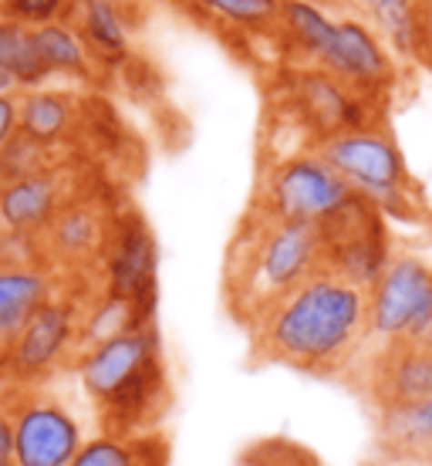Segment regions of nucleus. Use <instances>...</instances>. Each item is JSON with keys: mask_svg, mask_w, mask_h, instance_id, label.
Wrapping results in <instances>:
<instances>
[{"mask_svg": "<svg viewBox=\"0 0 432 466\" xmlns=\"http://www.w3.org/2000/svg\"><path fill=\"white\" fill-rule=\"evenodd\" d=\"M21 132V95H0V152Z\"/></svg>", "mask_w": 432, "mask_h": 466, "instance_id": "nucleus-28", "label": "nucleus"}, {"mask_svg": "<svg viewBox=\"0 0 432 466\" xmlns=\"http://www.w3.org/2000/svg\"><path fill=\"white\" fill-rule=\"evenodd\" d=\"M65 274L51 264L41 268H17L0 264V349H7L24 325L65 288Z\"/></svg>", "mask_w": 432, "mask_h": 466, "instance_id": "nucleus-16", "label": "nucleus"}, {"mask_svg": "<svg viewBox=\"0 0 432 466\" xmlns=\"http://www.w3.org/2000/svg\"><path fill=\"white\" fill-rule=\"evenodd\" d=\"M419 35H422V65L432 68V0H419Z\"/></svg>", "mask_w": 432, "mask_h": 466, "instance_id": "nucleus-30", "label": "nucleus"}, {"mask_svg": "<svg viewBox=\"0 0 432 466\" xmlns=\"http://www.w3.org/2000/svg\"><path fill=\"white\" fill-rule=\"evenodd\" d=\"M0 466H17L14 460V416L0 396Z\"/></svg>", "mask_w": 432, "mask_h": 466, "instance_id": "nucleus-29", "label": "nucleus"}, {"mask_svg": "<svg viewBox=\"0 0 432 466\" xmlns=\"http://www.w3.org/2000/svg\"><path fill=\"white\" fill-rule=\"evenodd\" d=\"M11 389V379H7V359H4V349H0V396Z\"/></svg>", "mask_w": 432, "mask_h": 466, "instance_id": "nucleus-32", "label": "nucleus"}, {"mask_svg": "<svg viewBox=\"0 0 432 466\" xmlns=\"http://www.w3.org/2000/svg\"><path fill=\"white\" fill-rule=\"evenodd\" d=\"M183 4L240 31L277 27V14H281V0H183Z\"/></svg>", "mask_w": 432, "mask_h": 466, "instance_id": "nucleus-25", "label": "nucleus"}, {"mask_svg": "<svg viewBox=\"0 0 432 466\" xmlns=\"http://www.w3.org/2000/svg\"><path fill=\"white\" fill-rule=\"evenodd\" d=\"M378 443L398 463H422L432 456V396L409 402V406L375 409Z\"/></svg>", "mask_w": 432, "mask_h": 466, "instance_id": "nucleus-19", "label": "nucleus"}, {"mask_svg": "<svg viewBox=\"0 0 432 466\" xmlns=\"http://www.w3.org/2000/svg\"><path fill=\"white\" fill-rule=\"evenodd\" d=\"M65 24L82 37L98 68H116L132 55V24L118 0H71Z\"/></svg>", "mask_w": 432, "mask_h": 466, "instance_id": "nucleus-17", "label": "nucleus"}, {"mask_svg": "<svg viewBox=\"0 0 432 466\" xmlns=\"http://www.w3.org/2000/svg\"><path fill=\"white\" fill-rule=\"evenodd\" d=\"M95 284L68 278L51 301L37 311L17 339L4 349L11 385H47L65 369H75L82 351V315Z\"/></svg>", "mask_w": 432, "mask_h": 466, "instance_id": "nucleus-4", "label": "nucleus"}, {"mask_svg": "<svg viewBox=\"0 0 432 466\" xmlns=\"http://www.w3.org/2000/svg\"><path fill=\"white\" fill-rule=\"evenodd\" d=\"M156 237L139 213H118L102 257V291L136 308L142 321L156 311Z\"/></svg>", "mask_w": 432, "mask_h": 466, "instance_id": "nucleus-10", "label": "nucleus"}, {"mask_svg": "<svg viewBox=\"0 0 432 466\" xmlns=\"http://www.w3.org/2000/svg\"><path fill=\"white\" fill-rule=\"evenodd\" d=\"M4 402L14 416L17 466H68L88 443L85 420L47 385H11Z\"/></svg>", "mask_w": 432, "mask_h": 466, "instance_id": "nucleus-5", "label": "nucleus"}, {"mask_svg": "<svg viewBox=\"0 0 432 466\" xmlns=\"http://www.w3.org/2000/svg\"><path fill=\"white\" fill-rule=\"evenodd\" d=\"M156 359H163V341H159V331L152 321V325H139L132 331L116 335V339L102 341V345L78 351L75 375L82 382L85 396L92 399V406L98 409L105 399L116 396L132 375L142 372Z\"/></svg>", "mask_w": 432, "mask_h": 466, "instance_id": "nucleus-14", "label": "nucleus"}, {"mask_svg": "<svg viewBox=\"0 0 432 466\" xmlns=\"http://www.w3.org/2000/svg\"><path fill=\"white\" fill-rule=\"evenodd\" d=\"M71 199L75 193H71L68 166L61 163L55 169L17 179L11 187H0V220L7 230L45 233L61 213V207Z\"/></svg>", "mask_w": 432, "mask_h": 466, "instance_id": "nucleus-15", "label": "nucleus"}, {"mask_svg": "<svg viewBox=\"0 0 432 466\" xmlns=\"http://www.w3.org/2000/svg\"><path fill=\"white\" fill-rule=\"evenodd\" d=\"M61 166V152L47 149L41 142L27 139L24 132H17L7 149L0 152V187H11L17 179H27V176H37L45 169H55Z\"/></svg>", "mask_w": 432, "mask_h": 466, "instance_id": "nucleus-26", "label": "nucleus"}, {"mask_svg": "<svg viewBox=\"0 0 432 466\" xmlns=\"http://www.w3.org/2000/svg\"><path fill=\"white\" fill-rule=\"evenodd\" d=\"M264 359L311 375H348L368 339V291L317 270L250 321Z\"/></svg>", "mask_w": 432, "mask_h": 466, "instance_id": "nucleus-1", "label": "nucleus"}, {"mask_svg": "<svg viewBox=\"0 0 432 466\" xmlns=\"http://www.w3.org/2000/svg\"><path fill=\"white\" fill-rule=\"evenodd\" d=\"M335 21L338 17H331L315 0H281L277 31H281L284 47L301 61V68H315L331 41Z\"/></svg>", "mask_w": 432, "mask_h": 466, "instance_id": "nucleus-20", "label": "nucleus"}, {"mask_svg": "<svg viewBox=\"0 0 432 466\" xmlns=\"http://www.w3.org/2000/svg\"><path fill=\"white\" fill-rule=\"evenodd\" d=\"M4 233H7V227H4V220H0V240H4Z\"/></svg>", "mask_w": 432, "mask_h": 466, "instance_id": "nucleus-33", "label": "nucleus"}, {"mask_svg": "<svg viewBox=\"0 0 432 466\" xmlns=\"http://www.w3.org/2000/svg\"><path fill=\"white\" fill-rule=\"evenodd\" d=\"M82 122V98L75 88H35L21 92V132L47 149H65Z\"/></svg>", "mask_w": 432, "mask_h": 466, "instance_id": "nucleus-18", "label": "nucleus"}, {"mask_svg": "<svg viewBox=\"0 0 432 466\" xmlns=\"http://www.w3.org/2000/svg\"><path fill=\"white\" fill-rule=\"evenodd\" d=\"M317 152L358 197L372 199L386 217H412L416 183H412L406 156L386 126L331 136L317 142Z\"/></svg>", "mask_w": 432, "mask_h": 466, "instance_id": "nucleus-3", "label": "nucleus"}, {"mask_svg": "<svg viewBox=\"0 0 432 466\" xmlns=\"http://www.w3.org/2000/svg\"><path fill=\"white\" fill-rule=\"evenodd\" d=\"M355 197V189L341 179L317 149H301L281 156L267 166L257 189V213L274 220L321 223Z\"/></svg>", "mask_w": 432, "mask_h": 466, "instance_id": "nucleus-6", "label": "nucleus"}, {"mask_svg": "<svg viewBox=\"0 0 432 466\" xmlns=\"http://www.w3.org/2000/svg\"><path fill=\"white\" fill-rule=\"evenodd\" d=\"M355 7H362L365 21L382 35L396 61L422 65L419 0H355Z\"/></svg>", "mask_w": 432, "mask_h": 466, "instance_id": "nucleus-23", "label": "nucleus"}, {"mask_svg": "<svg viewBox=\"0 0 432 466\" xmlns=\"http://www.w3.org/2000/svg\"><path fill=\"white\" fill-rule=\"evenodd\" d=\"M291 108L301 118L304 128L311 132V139L325 142L341 132L355 128L382 126V106L378 98L351 92L348 85H341L335 75L321 68H294L291 75Z\"/></svg>", "mask_w": 432, "mask_h": 466, "instance_id": "nucleus-9", "label": "nucleus"}, {"mask_svg": "<svg viewBox=\"0 0 432 466\" xmlns=\"http://www.w3.org/2000/svg\"><path fill=\"white\" fill-rule=\"evenodd\" d=\"M68 466H169V443L159 432L146 436H118V432H95L82 453Z\"/></svg>", "mask_w": 432, "mask_h": 466, "instance_id": "nucleus-21", "label": "nucleus"}, {"mask_svg": "<svg viewBox=\"0 0 432 466\" xmlns=\"http://www.w3.org/2000/svg\"><path fill=\"white\" fill-rule=\"evenodd\" d=\"M372 345H432V268L419 254H396L368 291Z\"/></svg>", "mask_w": 432, "mask_h": 466, "instance_id": "nucleus-8", "label": "nucleus"}, {"mask_svg": "<svg viewBox=\"0 0 432 466\" xmlns=\"http://www.w3.org/2000/svg\"><path fill=\"white\" fill-rule=\"evenodd\" d=\"M0 68L11 71L21 92H35V88L55 85L41 55H37L35 31L17 21H7V17H0Z\"/></svg>", "mask_w": 432, "mask_h": 466, "instance_id": "nucleus-24", "label": "nucleus"}, {"mask_svg": "<svg viewBox=\"0 0 432 466\" xmlns=\"http://www.w3.org/2000/svg\"><path fill=\"white\" fill-rule=\"evenodd\" d=\"M321 270V230L315 223L274 220L257 213L230 247L226 291L240 321H254L284 294L301 288Z\"/></svg>", "mask_w": 432, "mask_h": 466, "instance_id": "nucleus-2", "label": "nucleus"}, {"mask_svg": "<svg viewBox=\"0 0 432 466\" xmlns=\"http://www.w3.org/2000/svg\"><path fill=\"white\" fill-rule=\"evenodd\" d=\"M317 230H321V270L348 280L362 291H372L375 280L386 274L396 257L386 213L358 193Z\"/></svg>", "mask_w": 432, "mask_h": 466, "instance_id": "nucleus-7", "label": "nucleus"}, {"mask_svg": "<svg viewBox=\"0 0 432 466\" xmlns=\"http://www.w3.org/2000/svg\"><path fill=\"white\" fill-rule=\"evenodd\" d=\"M116 217L102 210V203L92 197H75L61 207L41 240L47 250V264L61 270L65 278H85L92 268H102Z\"/></svg>", "mask_w": 432, "mask_h": 466, "instance_id": "nucleus-13", "label": "nucleus"}, {"mask_svg": "<svg viewBox=\"0 0 432 466\" xmlns=\"http://www.w3.org/2000/svg\"><path fill=\"white\" fill-rule=\"evenodd\" d=\"M355 369L375 409L409 406L432 396V345H368Z\"/></svg>", "mask_w": 432, "mask_h": 466, "instance_id": "nucleus-12", "label": "nucleus"}, {"mask_svg": "<svg viewBox=\"0 0 432 466\" xmlns=\"http://www.w3.org/2000/svg\"><path fill=\"white\" fill-rule=\"evenodd\" d=\"M71 0H0V17L17 21L24 27H45V24L65 21Z\"/></svg>", "mask_w": 432, "mask_h": 466, "instance_id": "nucleus-27", "label": "nucleus"}, {"mask_svg": "<svg viewBox=\"0 0 432 466\" xmlns=\"http://www.w3.org/2000/svg\"><path fill=\"white\" fill-rule=\"evenodd\" d=\"M0 95H21V88H17V82H14V75L4 68H0Z\"/></svg>", "mask_w": 432, "mask_h": 466, "instance_id": "nucleus-31", "label": "nucleus"}, {"mask_svg": "<svg viewBox=\"0 0 432 466\" xmlns=\"http://www.w3.org/2000/svg\"><path fill=\"white\" fill-rule=\"evenodd\" d=\"M35 31L37 55L45 61L51 82H78L92 85L98 75V65L88 55V47L82 45V37L71 31V24H45V27H31Z\"/></svg>", "mask_w": 432, "mask_h": 466, "instance_id": "nucleus-22", "label": "nucleus"}, {"mask_svg": "<svg viewBox=\"0 0 432 466\" xmlns=\"http://www.w3.org/2000/svg\"><path fill=\"white\" fill-rule=\"evenodd\" d=\"M315 68L335 75L351 92L368 95L386 102L388 88L398 78V61L365 17H338L325 55L317 58Z\"/></svg>", "mask_w": 432, "mask_h": 466, "instance_id": "nucleus-11", "label": "nucleus"}]
</instances>
